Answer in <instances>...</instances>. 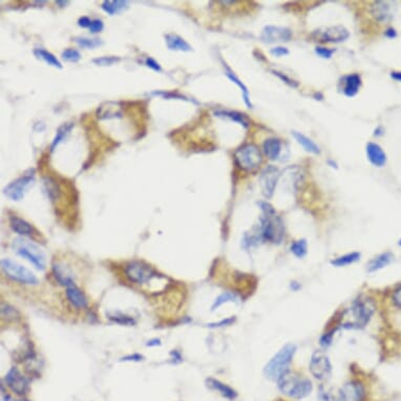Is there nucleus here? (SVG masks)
<instances>
[{
	"label": "nucleus",
	"mask_w": 401,
	"mask_h": 401,
	"mask_svg": "<svg viewBox=\"0 0 401 401\" xmlns=\"http://www.w3.org/2000/svg\"><path fill=\"white\" fill-rule=\"evenodd\" d=\"M73 127H74L73 123H66V124H63L62 126H60L58 128L56 137H55L54 140H53L52 146H51L52 151H54V149L56 148V146L59 144V143L62 142L64 140V138L66 137V135L69 134L71 133V131L73 130Z\"/></svg>",
	"instance_id": "72a5a7b5"
},
{
	"label": "nucleus",
	"mask_w": 401,
	"mask_h": 401,
	"mask_svg": "<svg viewBox=\"0 0 401 401\" xmlns=\"http://www.w3.org/2000/svg\"><path fill=\"white\" fill-rule=\"evenodd\" d=\"M225 69H226V72H225V73H226L227 77H228V79H229L231 82H233L234 84L238 85L239 88L241 90V93H243L244 102H245V104L247 105V107H248V108H252V104H251V101H250V96H249V90H248V88L246 87V85L237 77L236 74H234L226 64H225Z\"/></svg>",
	"instance_id": "c756f323"
},
{
	"label": "nucleus",
	"mask_w": 401,
	"mask_h": 401,
	"mask_svg": "<svg viewBox=\"0 0 401 401\" xmlns=\"http://www.w3.org/2000/svg\"><path fill=\"white\" fill-rule=\"evenodd\" d=\"M333 333H334V331L328 332V333H326V334H324V335H322V337H321V345L322 347L327 348V347H329V346L332 344Z\"/></svg>",
	"instance_id": "09e8293b"
},
{
	"label": "nucleus",
	"mask_w": 401,
	"mask_h": 401,
	"mask_svg": "<svg viewBox=\"0 0 401 401\" xmlns=\"http://www.w3.org/2000/svg\"><path fill=\"white\" fill-rule=\"evenodd\" d=\"M290 250L295 256L298 257V259H302V257H305L308 252V245H307L306 240L295 241L294 243L291 245Z\"/></svg>",
	"instance_id": "c9c22d12"
},
{
	"label": "nucleus",
	"mask_w": 401,
	"mask_h": 401,
	"mask_svg": "<svg viewBox=\"0 0 401 401\" xmlns=\"http://www.w3.org/2000/svg\"><path fill=\"white\" fill-rule=\"evenodd\" d=\"M56 3H57V4H60V5H62V7H63L64 5L69 4V1H57Z\"/></svg>",
	"instance_id": "052dcab7"
},
{
	"label": "nucleus",
	"mask_w": 401,
	"mask_h": 401,
	"mask_svg": "<svg viewBox=\"0 0 401 401\" xmlns=\"http://www.w3.org/2000/svg\"><path fill=\"white\" fill-rule=\"evenodd\" d=\"M296 352V347L294 345H286L279 350L268 364L264 368V374L272 381H278L281 378L290 371V365Z\"/></svg>",
	"instance_id": "7ed1b4c3"
},
{
	"label": "nucleus",
	"mask_w": 401,
	"mask_h": 401,
	"mask_svg": "<svg viewBox=\"0 0 401 401\" xmlns=\"http://www.w3.org/2000/svg\"><path fill=\"white\" fill-rule=\"evenodd\" d=\"M271 72L273 73V75H275L276 77H278L282 81H284V82L286 83V84H288L289 86H291V87H297V86H298V83H297V82H295L294 80H292L291 78H289L288 76H286L285 74L279 73V72H277V71H271Z\"/></svg>",
	"instance_id": "c03bdc74"
},
{
	"label": "nucleus",
	"mask_w": 401,
	"mask_h": 401,
	"mask_svg": "<svg viewBox=\"0 0 401 401\" xmlns=\"http://www.w3.org/2000/svg\"><path fill=\"white\" fill-rule=\"evenodd\" d=\"M292 134H293L294 139L296 140V142L298 143V144L302 148H304L306 151H308V153L313 154V155H320L321 154L320 147L317 146L311 139L308 138L307 135L302 134L301 133H298V132H293Z\"/></svg>",
	"instance_id": "cd10ccee"
},
{
	"label": "nucleus",
	"mask_w": 401,
	"mask_h": 401,
	"mask_svg": "<svg viewBox=\"0 0 401 401\" xmlns=\"http://www.w3.org/2000/svg\"><path fill=\"white\" fill-rule=\"evenodd\" d=\"M315 53L319 56H321L323 59H330L333 54L335 53V50L333 49H328V48H322V47H319L315 49Z\"/></svg>",
	"instance_id": "37998d69"
},
{
	"label": "nucleus",
	"mask_w": 401,
	"mask_h": 401,
	"mask_svg": "<svg viewBox=\"0 0 401 401\" xmlns=\"http://www.w3.org/2000/svg\"><path fill=\"white\" fill-rule=\"evenodd\" d=\"M259 205L263 211L259 233L263 241L272 244H279L284 239L285 228L281 217L276 215L273 206L267 202H260Z\"/></svg>",
	"instance_id": "f257e3e1"
},
{
	"label": "nucleus",
	"mask_w": 401,
	"mask_h": 401,
	"mask_svg": "<svg viewBox=\"0 0 401 401\" xmlns=\"http://www.w3.org/2000/svg\"><path fill=\"white\" fill-rule=\"evenodd\" d=\"M385 36L389 37V38H394V37H396L395 29H394V28H389V29H387V31H385Z\"/></svg>",
	"instance_id": "13d9d810"
},
{
	"label": "nucleus",
	"mask_w": 401,
	"mask_h": 401,
	"mask_svg": "<svg viewBox=\"0 0 401 401\" xmlns=\"http://www.w3.org/2000/svg\"><path fill=\"white\" fill-rule=\"evenodd\" d=\"M234 321H236V319H234V317H229V319L223 320V321H221L219 322L209 323L208 327H209V328H219V327H224V326H230L231 323L234 322Z\"/></svg>",
	"instance_id": "49530a36"
},
{
	"label": "nucleus",
	"mask_w": 401,
	"mask_h": 401,
	"mask_svg": "<svg viewBox=\"0 0 401 401\" xmlns=\"http://www.w3.org/2000/svg\"><path fill=\"white\" fill-rule=\"evenodd\" d=\"M34 54L38 59H41L45 63H48L51 66L57 67V69H62V63L59 61L57 57H55L52 53L45 51L43 49H36L34 51Z\"/></svg>",
	"instance_id": "2f4dec72"
},
{
	"label": "nucleus",
	"mask_w": 401,
	"mask_h": 401,
	"mask_svg": "<svg viewBox=\"0 0 401 401\" xmlns=\"http://www.w3.org/2000/svg\"><path fill=\"white\" fill-rule=\"evenodd\" d=\"M10 225H11V228L13 229V231L16 232L21 237H29L33 234L34 229H33L32 225L28 222H27L24 218L18 217L16 215L11 216Z\"/></svg>",
	"instance_id": "412c9836"
},
{
	"label": "nucleus",
	"mask_w": 401,
	"mask_h": 401,
	"mask_svg": "<svg viewBox=\"0 0 401 401\" xmlns=\"http://www.w3.org/2000/svg\"><path fill=\"white\" fill-rule=\"evenodd\" d=\"M108 319L113 322H117L120 324H125V326H133L135 323V321L131 316L124 315L121 312H112L108 313Z\"/></svg>",
	"instance_id": "e433bc0d"
},
{
	"label": "nucleus",
	"mask_w": 401,
	"mask_h": 401,
	"mask_svg": "<svg viewBox=\"0 0 401 401\" xmlns=\"http://www.w3.org/2000/svg\"><path fill=\"white\" fill-rule=\"evenodd\" d=\"M35 182V170L29 169L24 176L19 177L3 189V193L12 201H20L24 198L26 192L28 190Z\"/></svg>",
	"instance_id": "1a4fd4ad"
},
{
	"label": "nucleus",
	"mask_w": 401,
	"mask_h": 401,
	"mask_svg": "<svg viewBox=\"0 0 401 401\" xmlns=\"http://www.w3.org/2000/svg\"><path fill=\"white\" fill-rule=\"evenodd\" d=\"M145 64L149 67V69H151V70H154L155 72H162V67H161V65L159 64L155 59H153V58H146V60H145Z\"/></svg>",
	"instance_id": "de8ad7c7"
},
{
	"label": "nucleus",
	"mask_w": 401,
	"mask_h": 401,
	"mask_svg": "<svg viewBox=\"0 0 401 401\" xmlns=\"http://www.w3.org/2000/svg\"><path fill=\"white\" fill-rule=\"evenodd\" d=\"M44 185L45 187H47V191H48L50 199L52 201H55L58 198L59 192H60L59 188H58V184L55 182V180L52 178H45Z\"/></svg>",
	"instance_id": "58836bf2"
},
{
	"label": "nucleus",
	"mask_w": 401,
	"mask_h": 401,
	"mask_svg": "<svg viewBox=\"0 0 401 401\" xmlns=\"http://www.w3.org/2000/svg\"><path fill=\"white\" fill-rule=\"evenodd\" d=\"M127 6L128 1H124V0H107V1H103L101 4L102 10L110 15V16L123 12L127 9Z\"/></svg>",
	"instance_id": "c85d7f7f"
},
{
	"label": "nucleus",
	"mask_w": 401,
	"mask_h": 401,
	"mask_svg": "<svg viewBox=\"0 0 401 401\" xmlns=\"http://www.w3.org/2000/svg\"><path fill=\"white\" fill-rule=\"evenodd\" d=\"M144 359V356L143 355L139 354V353H134L132 355H127V356H124L121 358L122 361H141Z\"/></svg>",
	"instance_id": "603ef678"
},
{
	"label": "nucleus",
	"mask_w": 401,
	"mask_h": 401,
	"mask_svg": "<svg viewBox=\"0 0 401 401\" xmlns=\"http://www.w3.org/2000/svg\"><path fill=\"white\" fill-rule=\"evenodd\" d=\"M270 52H271V54L275 57H282V56H286L289 54V51L283 47H276L274 49H272Z\"/></svg>",
	"instance_id": "8fccbe9b"
},
{
	"label": "nucleus",
	"mask_w": 401,
	"mask_h": 401,
	"mask_svg": "<svg viewBox=\"0 0 401 401\" xmlns=\"http://www.w3.org/2000/svg\"><path fill=\"white\" fill-rule=\"evenodd\" d=\"M393 259H394V256H393L391 252H384L379 254L368 264V272L373 273V272L383 269L392 263Z\"/></svg>",
	"instance_id": "a878e982"
},
{
	"label": "nucleus",
	"mask_w": 401,
	"mask_h": 401,
	"mask_svg": "<svg viewBox=\"0 0 401 401\" xmlns=\"http://www.w3.org/2000/svg\"><path fill=\"white\" fill-rule=\"evenodd\" d=\"M360 260V253L359 252H352V253H348L345 254L343 256H339L337 259L333 260L331 262V265L335 267H346V266H349V265H352L354 263H356Z\"/></svg>",
	"instance_id": "473e14b6"
},
{
	"label": "nucleus",
	"mask_w": 401,
	"mask_h": 401,
	"mask_svg": "<svg viewBox=\"0 0 401 401\" xmlns=\"http://www.w3.org/2000/svg\"><path fill=\"white\" fill-rule=\"evenodd\" d=\"M103 28H104V24L101 19L92 20V25H90L89 27L90 33H93V34L100 33L103 31Z\"/></svg>",
	"instance_id": "a18cd8bd"
},
{
	"label": "nucleus",
	"mask_w": 401,
	"mask_h": 401,
	"mask_svg": "<svg viewBox=\"0 0 401 401\" xmlns=\"http://www.w3.org/2000/svg\"><path fill=\"white\" fill-rule=\"evenodd\" d=\"M310 372L319 380H324L330 377L332 366L328 355L322 351H315L310 360Z\"/></svg>",
	"instance_id": "9b49d317"
},
{
	"label": "nucleus",
	"mask_w": 401,
	"mask_h": 401,
	"mask_svg": "<svg viewBox=\"0 0 401 401\" xmlns=\"http://www.w3.org/2000/svg\"><path fill=\"white\" fill-rule=\"evenodd\" d=\"M171 355H172L173 359H175L176 361H178V362L182 361V356H181V354H180L178 351H172V352H171Z\"/></svg>",
	"instance_id": "4d7b16f0"
},
{
	"label": "nucleus",
	"mask_w": 401,
	"mask_h": 401,
	"mask_svg": "<svg viewBox=\"0 0 401 401\" xmlns=\"http://www.w3.org/2000/svg\"><path fill=\"white\" fill-rule=\"evenodd\" d=\"M148 347H157V346H160L161 345V340L155 338V339H151L149 342L146 344Z\"/></svg>",
	"instance_id": "5fc2aeb1"
},
{
	"label": "nucleus",
	"mask_w": 401,
	"mask_h": 401,
	"mask_svg": "<svg viewBox=\"0 0 401 401\" xmlns=\"http://www.w3.org/2000/svg\"><path fill=\"white\" fill-rule=\"evenodd\" d=\"M119 61H120V58L119 57H113V56L99 57V58H95L93 60V62L96 65H99V66H110L112 64L119 62Z\"/></svg>",
	"instance_id": "a19ab883"
},
{
	"label": "nucleus",
	"mask_w": 401,
	"mask_h": 401,
	"mask_svg": "<svg viewBox=\"0 0 401 401\" xmlns=\"http://www.w3.org/2000/svg\"><path fill=\"white\" fill-rule=\"evenodd\" d=\"M124 272L128 281L137 285H147L159 277V274L153 268L139 261L128 263L125 266Z\"/></svg>",
	"instance_id": "0eeeda50"
},
{
	"label": "nucleus",
	"mask_w": 401,
	"mask_h": 401,
	"mask_svg": "<svg viewBox=\"0 0 401 401\" xmlns=\"http://www.w3.org/2000/svg\"><path fill=\"white\" fill-rule=\"evenodd\" d=\"M14 249L16 253L24 257L25 260L28 261L35 268L43 271L47 266V261H45V255L41 251V249L36 244L32 243L31 241L26 239H17L14 241Z\"/></svg>",
	"instance_id": "39448f33"
},
{
	"label": "nucleus",
	"mask_w": 401,
	"mask_h": 401,
	"mask_svg": "<svg viewBox=\"0 0 401 401\" xmlns=\"http://www.w3.org/2000/svg\"><path fill=\"white\" fill-rule=\"evenodd\" d=\"M371 15L379 24H388L394 17L393 3L388 1H376L371 5Z\"/></svg>",
	"instance_id": "2eb2a0df"
},
{
	"label": "nucleus",
	"mask_w": 401,
	"mask_h": 401,
	"mask_svg": "<svg viewBox=\"0 0 401 401\" xmlns=\"http://www.w3.org/2000/svg\"><path fill=\"white\" fill-rule=\"evenodd\" d=\"M165 41L167 48L171 51L181 52H191L192 48L188 42H186L182 37L175 34H167L165 36Z\"/></svg>",
	"instance_id": "b1692460"
},
{
	"label": "nucleus",
	"mask_w": 401,
	"mask_h": 401,
	"mask_svg": "<svg viewBox=\"0 0 401 401\" xmlns=\"http://www.w3.org/2000/svg\"><path fill=\"white\" fill-rule=\"evenodd\" d=\"M375 304L372 299L359 298L345 314L343 327L347 329L365 328L375 312Z\"/></svg>",
	"instance_id": "f03ea898"
},
{
	"label": "nucleus",
	"mask_w": 401,
	"mask_h": 401,
	"mask_svg": "<svg viewBox=\"0 0 401 401\" xmlns=\"http://www.w3.org/2000/svg\"><path fill=\"white\" fill-rule=\"evenodd\" d=\"M361 86V78L357 74L346 76L344 78V94L347 97L356 96Z\"/></svg>",
	"instance_id": "4be33fe9"
},
{
	"label": "nucleus",
	"mask_w": 401,
	"mask_h": 401,
	"mask_svg": "<svg viewBox=\"0 0 401 401\" xmlns=\"http://www.w3.org/2000/svg\"><path fill=\"white\" fill-rule=\"evenodd\" d=\"M153 95L155 96H161L165 99H180V100H186V101H190L188 100L186 97L182 96V95H179V94H175V93H171V92H154Z\"/></svg>",
	"instance_id": "79ce46f5"
},
{
	"label": "nucleus",
	"mask_w": 401,
	"mask_h": 401,
	"mask_svg": "<svg viewBox=\"0 0 401 401\" xmlns=\"http://www.w3.org/2000/svg\"><path fill=\"white\" fill-rule=\"evenodd\" d=\"M1 268L4 274L14 282L25 285L38 284V278L31 270L10 259L1 260Z\"/></svg>",
	"instance_id": "6e6552de"
},
{
	"label": "nucleus",
	"mask_w": 401,
	"mask_h": 401,
	"mask_svg": "<svg viewBox=\"0 0 401 401\" xmlns=\"http://www.w3.org/2000/svg\"><path fill=\"white\" fill-rule=\"evenodd\" d=\"M350 33L343 26L317 28L311 35L313 39L323 43H340L349 38Z\"/></svg>",
	"instance_id": "9d476101"
},
{
	"label": "nucleus",
	"mask_w": 401,
	"mask_h": 401,
	"mask_svg": "<svg viewBox=\"0 0 401 401\" xmlns=\"http://www.w3.org/2000/svg\"><path fill=\"white\" fill-rule=\"evenodd\" d=\"M5 382L7 387L17 395H26L29 390L27 379L15 367H13L5 375Z\"/></svg>",
	"instance_id": "ddd939ff"
},
{
	"label": "nucleus",
	"mask_w": 401,
	"mask_h": 401,
	"mask_svg": "<svg viewBox=\"0 0 401 401\" xmlns=\"http://www.w3.org/2000/svg\"><path fill=\"white\" fill-rule=\"evenodd\" d=\"M234 159L240 167L248 172L256 171L263 162L259 147L253 144H246L240 147L234 154Z\"/></svg>",
	"instance_id": "423d86ee"
},
{
	"label": "nucleus",
	"mask_w": 401,
	"mask_h": 401,
	"mask_svg": "<svg viewBox=\"0 0 401 401\" xmlns=\"http://www.w3.org/2000/svg\"><path fill=\"white\" fill-rule=\"evenodd\" d=\"M237 299V295L230 293V292H226L219 295L218 297L215 298V300L214 301L213 306H211V311H215L222 305L226 304V302H229V301H236Z\"/></svg>",
	"instance_id": "4c0bfd02"
},
{
	"label": "nucleus",
	"mask_w": 401,
	"mask_h": 401,
	"mask_svg": "<svg viewBox=\"0 0 401 401\" xmlns=\"http://www.w3.org/2000/svg\"><path fill=\"white\" fill-rule=\"evenodd\" d=\"M53 272L59 284H61L64 287H69L75 284L74 277L71 273V271L61 264H54L53 265Z\"/></svg>",
	"instance_id": "393cba45"
},
{
	"label": "nucleus",
	"mask_w": 401,
	"mask_h": 401,
	"mask_svg": "<svg viewBox=\"0 0 401 401\" xmlns=\"http://www.w3.org/2000/svg\"><path fill=\"white\" fill-rule=\"evenodd\" d=\"M343 391L347 401H362L365 398V389L359 382L348 383Z\"/></svg>",
	"instance_id": "5701e85b"
},
{
	"label": "nucleus",
	"mask_w": 401,
	"mask_h": 401,
	"mask_svg": "<svg viewBox=\"0 0 401 401\" xmlns=\"http://www.w3.org/2000/svg\"><path fill=\"white\" fill-rule=\"evenodd\" d=\"M279 177H281V172L275 166L269 165L262 171L260 183L262 187V193L266 199H271L273 196Z\"/></svg>",
	"instance_id": "f8f14e48"
},
{
	"label": "nucleus",
	"mask_w": 401,
	"mask_h": 401,
	"mask_svg": "<svg viewBox=\"0 0 401 401\" xmlns=\"http://www.w3.org/2000/svg\"><path fill=\"white\" fill-rule=\"evenodd\" d=\"M123 115V111L119 107L118 103L115 102H107L102 104L98 109V118L99 119H113L121 118Z\"/></svg>",
	"instance_id": "aec40b11"
},
{
	"label": "nucleus",
	"mask_w": 401,
	"mask_h": 401,
	"mask_svg": "<svg viewBox=\"0 0 401 401\" xmlns=\"http://www.w3.org/2000/svg\"><path fill=\"white\" fill-rule=\"evenodd\" d=\"M398 245H399V246H401V240H399V241H398Z\"/></svg>",
	"instance_id": "680f3d73"
},
{
	"label": "nucleus",
	"mask_w": 401,
	"mask_h": 401,
	"mask_svg": "<svg viewBox=\"0 0 401 401\" xmlns=\"http://www.w3.org/2000/svg\"><path fill=\"white\" fill-rule=\"evenodd\" d=\"M75 42L83 49H96L98 47H101V45L103 44L102 40L98 39V38H86V37L75 38Z\"/></svg>",
	"instance_id": "f704fd0d"
},
{
	"label": "nucleus",
	"mask_w": 401,
	"mask_h": 401,
	"mask_svg": "<svg viewBox=\"0 0 401 401\" xmlns=\"http://www.w3.org/2000/svg\"><path fill=\"white\" fill-rule=\"evenodd\" d=\"M392 298H393V302H394V305L397 308L401 309V287H399V288H397L394 291Z\"/></svg>",
	"instance_id": "3c124183"
},
{
	"label": "nucleus",
	"mask_w": 401,
	"mask_h": 401,
	"mask_svg": "<svg viewBox=\"0 0 401 401\" xmlns=\"http://www.w3.org/2000/svg\"><path fill=\"white\" fill-rule=\"evenodd\" d=\"M367 156L371 164H373L376 167H382L387 163V155L376 143L370 142L367 145Z\"/></svg>",
	"instance_id": "f3484780"
},
{
	"label": "nucleus",
	"mask_w": 401,
	"mask_h": 401,
	"mask_svg": "<svg viewBox=\"0 0 401 401\" xmlns=\"http://www.w3.org/2000/svg\"><path fill=\"white\" fill-rule=\"evenodd\" d=\"M391 77L394 80L398 81V82H401V72H393V73H391Z\"/></svg>",
	"instance_id": "6e6d98bb"
},
{
	"label": "nucleus",
	"mask_w": 401,
	"mask_h": 401,
	"mask_svg": "<svg viewBox=\"0 0 401 401\" xmlns=\"http://www.w3.org/2000/svg\"><path fill=\"white\" fill-rule=\"evenodd\" d=\"M90 25H92V20L88 17H81L78 20V26L81 27H89Z\"/></svg>",
	"instance_id": "864d4df0"
},
{
	"label": "nucleus",
	"mask_w": 401,
	"mask_h": 401,
	"mask_svg": "<svg viewBox=\"0 0 401 401\" xmlns=\"http://www.w3.org/2000/svg\"><path fill=\"white\" fill-rule=\"evenodd\" d=\"M206 383L210 389L218 392L219 394L227 399L234 400L238 397V393L232 388H230L229 385H227L217 379H214V378H208V379L206 380Z\"/></svg>",
	"instance_id": "6ab92c4d"
},
{
	"label": "nucleus",
	"mask_w": 401,
	"mask_h": 401,
	"mask_svg": "<svg viewBox=\"0 0 401 401\" xmlns=\"http://www.w3.org/2000/svg\"><path fill=\"white\" fill-rule=\"evenodd\" d=\"M382 128L381 127H378L377 130L375 131V134H374V135H380V134H382Z\"/></svg>",
	"instance_id": "bf43d9fd"
},
{
	"label": "nucleus",
	"mask_w": 401,
	"mask_h": 401,
	"mask_svg": "<svg viewBox=\"0 0 401 401\" xmlns=\"http://www.w3.org/2000/svg\"><path fill=\"white\" fill-rule=\"evenodd\" d=\"M214 115L218 118H226V119H229L231 121H234V122H237L239 124H241V126H244L245 128L249 127V121L248 119L245 117V115L238 111H232V110H216L214 111Z\"/></svg>",
	"instance_id": "7c9ffc66"
},
{
	"label": "nucleus",
	"mask_w": 401,
	"mask_h": 401,
	"mask_svg": "<svg viewBox=\"0 0 401 401\" xmlns=\"http://www.w3.org/2000/svg\"><path fill=\"white\" fill-rule=\"evenodd\" d=\"M291 37H292L291 29L274 26L265 27L261 35L262 40L266 43L287 42L291 39Z\"/></svg>",
	"instance_id": "4468645a"
},
{
	"label": "nucleus",
	"mask_w": 401,
	"mask_h": 401,
	"mask_svg": "<svg viewBox=\"0 0 401 401\" xmlns=\"http://www.w3.org/2000/svg\"><path fill=\"white\" fill-rule=\"evenodd\" d=\"M61 57L63 60H65L66 62L76 63L81 59V54L79 53V51L75 50V49H66L65 51H63Z\"/></svg>",
	"instance_id": "ea45409f"
},
{
	"label": "nucleus",
	"mask_w": 401,
	"mask_h": 401,
	"mask_svg": "<svg viewBox=\"0 0 401 401\" xmlns=\"http://www.w3.org/2000/svg\"><path fill=\"white\" fill-rule=\"evenodd\" d=\"M66 297L69 299L71 304L77 309H84L88 305V300L85 296V294L82 292L80 288H78L76 284L66 287Z\"/></svg>",
	"instance_id": "dca6fc26"
},
{
	"label": "nucleus",
	"mask_w": 401,
	"mask_h": 401,
	"mask_svg": "<svg viewBox=\"0 0 401 401\" xmlns=\"http://www.w3.org/2000/svg\"><path fill=\"white\" fill-rule=\"evenodd\" d=\"M278 389L283 394L294 399H302L312 392V382L305 377L291 372H287L277 381Z\"/></svg>",
	"instance_id": "20e7f679"
},
{
	"label": "nucleus",
	"mask_w": 401,
	"mask_h": 401,
	"mask_svg": "<svg viewBox=\"0 0 401 401\" xmlns=\"http://www.w3.org/2000/svg\"><path fill=\"white\" fill-rule=\"evenodd\" d=\"M320 401H347L343 390L321 387L319 392Z\"/></svg>",
	"instance_id": "bb28decb"
},
{
	"label": "nucleus",
	"mask_w": 401,
	"mask_h": 401,
	"mask_svg": "<svg viewBox=\"0 0 401 401\" xmlns=\"http://www.w3.org/2000/svg\"><path fill=\"white\" fill-rule=\"evenodd\" d=\"M263 151L269 160L275 161L281 156L282 142L276 138H269L265 140L263 144Z\"/></svg>",
	"instance_id": "a211bd4d"
}]
</instances>
